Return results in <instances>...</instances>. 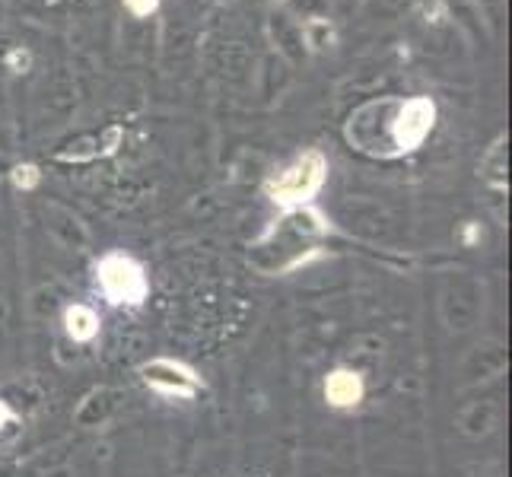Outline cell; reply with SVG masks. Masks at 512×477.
I'll use <instances>...</instances> for the list:
<instances>
[{"instance_id": "1", "label": "cell", "mask_w": 512, "mask_h": 477, "mask_svg": "<svg viewBox=\"0 0 512 477\" xmlns=\"http://www.w3.org/2000/svg\"><path fill=\"white\" fill-rule=\"evenodd\" d=\"M328 179V159L322 150H306L303 156H296L287 169H280L274 179H268L264 191L277 207H306L315 194L325 188Z\"/></svg>"}, {"instance_id": "2", "label": "cell", "mask_w": 512, "mask_h": 477, "mask_svg": "<svg viewBox=\"0 0 512 477\" xmlns=\"http://www.w3.org/2000/svg\"><path fill=\"white\" fill-rule=\"evenodd\" d=\"M96 284L112 306H140L150 296L144 264L125 252H109L96 264Z\"/></svg>"}, {"instance_id": "3", "label": "cell", "mask_w": 512, "mask_h": 477, "mask_svg": "<svg viewBox=\"0 0 512 477\" xmlns=\"http://www.w3.org/2000/svg\"><path fill=\"white\" fill-rule=\"evenodd\" d=\"M140 379L150 385L156 395L163 398H198L204 392L201 376L191 366L175 363V360H150L140 366Z\"/></svg>"}, {"instance_id": "4", "label": "cell", "mask_w": 512, "mask_h": 477, "mask_svg": "<svg viewBox=\"0 0 512 477\" xmlns=\"http://www.w3.org/2000/svg\"><path fill=\"white\" fill-rule=\"evenodd\" d=\"M433 125H436V105L427 96L408 99V102L401 105L398 118L392 121V140H395V147L401 153L417 150L423 140L430 137Z\"/></svg>"}, {"instance_id": "5", "label": "cell", "mask_w": 512, "mask_h": 477, "mask_svg": "<svg viewBox=\"0 0 512 477\" xmlns=\"http://www.w3.org/2000/svg\"><path fill=\"white\" fill-rule=\"evenodd\" d=\"M325 401L331 404V408L338 411H350L357 408V404L363 401L366 395V382L360 373H353V369H331V373L325 376Z\"/></svg>"}, {"instance_id": "6", "label": "cell", "mask_w": 512, "mask_h": 477, "mask_svg": "<svg viewBox=\"0 0 512 477\" xmlns=\"http://www.w3.org/2000/svg\"><path fill=\"white\" fill-rule=\"evenodd\" d=\"M99 315L90 309V306H83V303H74V306H67L64 309V331H67V338L74 341V344H90L99 338Z\"/></svg>"}, {"instance_id": "7", "label": "cell", "mask_w": 512, "mask_h": 477, "mask_svg": "<svg viewBox=\"0 0 512 477\" xmlns=\"http://www.w3.org/2000/svg\"><path fill=\"white\" fill-rule=\"evenodd\" d=\"M13 182L20 185V188H32L35 182H39V169H35V166H20V169H13Z\"/></svg>"}, {"instance_id": "8", "label": "cell", "mask_w": 512, "mask_h": 477, "mask_svg": "<svg viewBox=\"0 0 512 477\" xmlns=\"http://www.w3.org/2000/svg\"><path fill=\"white\" fill-rule=\"evenodd\" d=\"M125 7H128L134 16H150L156 7H160V0H125Z\"/></svg>"}, {"instance_id": "9", "label": "cell", "mask_w": 512, "mask_h": 477, "mask_svg": "<svg viewBox=\"0 0 512 477\" xmlns=\"http://www.w3.org/2000/svg\"><path fill=\"white\" fill-rule=\"evenodd\" d=\"M10 423H13V411L7 408V401H0V430L10 427Z\"/></svg>"}, {"instance_id": "10", "label": "cell", "mask_w": 512, "mask_h": 477, "mask_svg": "<svg viewBox=\"0 0 512 477\" xmlns=\"http://www.w3.org/2000/svg\"><path fill=\"white\" fill-rule=\"evenodd\" d=\"M10 64H13V67H20V64L26 67V64H29V55H26V51H13V55H10Z\"/></svg>"}]
</instances>
